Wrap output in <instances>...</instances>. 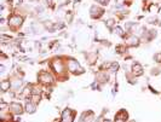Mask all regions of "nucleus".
Returning <instances> with one entry per match:
<instances>
[{
	"mask_svg": "<svg viewBox=\"0 0 161 122\" xmlns=\"http://www.w3.org/2000/svg\"><path fill=\"white\" fill-rule=\"evenodd\" d=\"M23 23V17L18 15H13L9 18V26L13 27V28H17V27H21Z\"/></svg>",
	"mask_w": 161,
	"mask_h": 122,
	"instance_id": "obj_3",
	"label": "nucleus"
},
{
	"mask_svg": "<svg viewBox=\"0 0 161 122\" xmlns=\"http://www.w3.org/2000/svg\"><path fill=\"white\" fill-rule=\"evenodd\" d=\"M90 13H91V16L93 18H96V17H101L102 16V13H103V10L101 9V7H98V6H92L91 7V10H90Z\"/></svg>",
	"mask_w": 161,
	"mask_h": 122,
	"instance_id": "obj_6",
	"label": "nucleus"
},
{
	"mask_svg": "<svg viewBox=\"0 0 161 122\" xmlns=\"http://www.w3.org/2000/svg\"><path fill=\"white\" fill-rule=\"evenodd\" d=\"M26 111L27 112H34L35 111V104L33 103V102H27V104H26Z\"/></svg>",
	"mask_w": 161,
	"mask_h": 122,
	"instance_id": "obj_12",
	"label": "nucleus"
},
{
	"mask_svg": "<svg viewBox=\"0 0 161 122\" xmlns=\"http://www.w3.org/2000/svg\"><path fill=\"white\" fill-rule=\"evenodd\" d=\"M132 73L136 75V76H139V75H142L143 74V68H142V66L141 64H138V63H134L133 66H132Z\"/></svg>",
	"mask_w": 161,
	"mask_h": 122,
	"instance_id": "obj_8",
	"label": "nucleus"
},
{
	"mask_svg": "<svg viewBox=\"0 0 161 122\" xmlns=\"http://www.w3.org/2000/svg\"><path fill=\"white\" fill-rule=\"evenodd\" d=\"M9 109L12 114H15V115H21L22 111H23V108L20 103H11L9 105Z\"/></svg>",
	"mask_w": 161,
	"mask_h": 122,
	"instance_id": "obj_5",
	"label": "nucleus"
},
{
	"mask_svg": "<svg viewBox=\"0 0 161 122\" xmlns=\"http://www.w3.org/2000/svg\"><path fill=\"white\" fill-rule=\"evenodd\" d=\"M68 69H69L70 71H73V73H76L78 69H79V70H83L81 68H80L79 63H78L76 61H73V59L68 62Z\"/></svg>",
	"mask_w": 161,
	"mask_h": 122,
	"instance_id": "obj_7",
	"label": "nucleus"
},
{
	"mask_svg": "<svg viewBox=\"0 0 161 122\" xmlns=\"http://www.w3.org/2000/svg\"><path fill=\"white\" fill-rule=\"evenodd\" d=\"M51 67H52L53 71L57 73V74H62V73L64 71V64H63V62H62L61 59H58V58H56V59H53V61L51 62Z\"/></svg>",
	"mask_w": 161,
	"mask_h": 122,
	"instance_id": "obj_1",
	"label": "nucleus"
},
{
	"mask_svg": "<svg viewBox=\"0 0 161 122\" xmlns=\"http://www.w3.org/2000/svg\"><path fill=\"white\" fill-rule=\"evenodd\" d=\"M61 122H63V121H61Z\"/></svg>",
	"mask_w": 161,
	"mask_h": 122,
	"instance_id": "obj_16",
	"label": "nucleus"
},
{
	"mask_svg": "<svg viewBox=\"0 0 161 122\" xmlns=\"http://www.w3.org/2000/svg\"><path fill=\"white\" fill-rule=\"evenodd\" d=\"M98 4H101V5H108V3H109V0H96Z\"/></svg>",
	"mask_w": 161,
	"mask_h": 122,
	"instance_id": "obj_15",
	"label": "nucleus"
},
{
	"mask_svg": "<svg viewBox=\"0 0 161 122\" xmlns=\"http://www.w3.org/2000/svg\"><path fill=\"white\" fill-rule=\"evenodd\" d=\"M11 82L10 81H7V80H4V81H1L0 82V88H1V91L3 92H7L10 89V87H11Z\"/></svg>",
	"mask_w": 161,
	"mask_h": 122,
	"instance_id": "obj_10",
	"label": "nucleus"
},
{
	"mask_svg": "<svg viewBox=\"0 0 161 122\" xmlns=\"http://www.w3.org/2000/svg\"><path fill=\"white\" fill-rule=\"evenodd\" d=\"M115 33H116L118 35H120V36H123V35H124V30L120 28V27H116V28H115Z\"/></svg>",
	"mask_w": 161,
	"mask_h": 122,
	"instance_id": "obj_14",
	"label": "nucleus"
},
{
	"mask_svg": "<svg viewBox=\"0 0 161 122\" xmlns=\"http://www.w3.org/2000/svg\"><path fill=\"white\" fill-rule=\"evenodd\" d=\"M38 79H39L40 82L44 84V85H51V84L53 82V77H52V75L49 74L47 71H43L41 74H40V75L38 76Z\"/></svg>",
	"mask_w": 161,
	"mask_h": 122,
	"instance_id": "obj_2",
	"label": "nucleus"
},
{
	"mask_svg": "<svg viewBox=\"0 0 161 122\" xmlns=\"http://www.w3.org/2000/svg\"><path fill=\"white\" fill-rule=\"evenodd\" d=\"M138 43H139L138 38H136L134 35H131V36H128L126 39V44L128 46H136V45H138Z\"/></svg>",
	"mask_w": 161,
	"mask_h": 122,
	"instance_id": "obj_9",
	"label": "nucleus"
},
{
	"mask_svg": "<svg viewBox=\"0 0 161 122\" xmlns=\"http://www.w3.org/2000/svg\"><path fill=\"white\" fill-rule=\"evenodd\" d=\"M74 120V112L70 109H66L62 112V121L63 122H73Z\"/></svg>",
	"mask_w": 161,
	"mask_h": 122,
	"instance_id": "obj_4",
	"label": "nucleus"
},
{
	"mask_svg": "<svg viewBox=\"0 0 161 122\" xmlns=\"http://www.w3.org/2000/svg\"><path fill=\"white\" fill-rule=\"evenodd\" d=\"M21 85H22V81H21V80H16L15 82L12 84V86H13V88H15V89H17V88H18V86H21Z\"/></svg>",
	"mask_w": 161,
	"mask_h": 122,
	"instance_id": "obj_13",
	"label": "nucleus"
},
{
	"mask_svg": "<svg viewBox=\"0 0 161 122\" xmlns=\"http://www.w3.org/2000/svg\"><path fill=\"white\" fill-rule=\"evenodd\" d=\"M92 120H93V114L92 112H85L81 116L80 122H92Z\"/></svg>",
	"mask_w": 161,
	"mask_h": 122,
	"instance_id": "obj_11",
	"label": "nucleus"
}]
</instances>
